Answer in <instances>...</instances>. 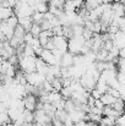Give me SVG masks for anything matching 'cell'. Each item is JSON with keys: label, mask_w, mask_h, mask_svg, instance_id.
Returning <instances> with one entry per match:
<instances>
[{"label": "cell", "mask_w": 125, "mask_h": 126, "mask_svg": "<svg viewBox=\"0 0 125 126\" xmlns=\"http://www.w3.org/2000/svg\"><path fill=\"white\" fill-rule=\"evenodd\" d=\"M20 70L26 75L37 71V56H22L20 58Z\"/></svg>", "instance_id": "cell-1"}, {"label": "cell", "mask_w": 125, "mask_h": 126, "mask_svg": "<svg viewBox=\"0 0 125 126\" xmlns=\"http://www.w3.org/2000/svg\"><path fill=\"white\" fill-rule=\"evenodd\" d=\"M86 44V39L82 36H77L74 37L69 41V51L74 55H80L82 51V48Z\"/></svg>", "instance_id": "cell-2"}, {"label": "cell", "mask_w": 125, "mask_h": 126, "mask_svg": "<svg viewBox=\"0 0 125 126\" xmlns=\"http://www.w3.org/2000/svg\"><path fill=\"white\" fill-rule=\"evenodd\" d=\"M27 76V82L35 87H42V84L47 81V76L42 75L39 72H32V74H28L26 75Z\"/></svg>", "instance_id": "cell-3"}, {"label": "cell", "mask_w": 125, "mask_h": 126, "mask_svg": "<svg viewBox=\"0 0 125 126\" xmlns=\"http://www.w3.org/2000/svg\"><path fill=\"white\" fill-rule=\"evenodd\" d=\"M35 123L36 124H42L44 126H48L52 124V119L45 114L43 109H37L35 111Z\"/></svg>", "instance_id": "cell-4"}, {"label": "cell", "mask_w": 125, "mask_h": 126, "mask_svg": "<svg viewBox=\"0 0 125 126\" xmlns=\"http://www.w3.org/2000/svg\"><path fill=\"white\" fill-rule=\"evenodd\" d=\"M80 82L82 83V86L85 87V89L88 91V92L93 91V89L96 88V86H97L96 79H94L92 75H88V74H85V75H83L82 77H81V80H80Z\"/></svg>", "instance_id": "cell-5"}, {"label": "cell", "mask_w": 125, "mask_h": 126, "mask_svg": "<svg viewBox=\"0 0 125 126\" xmlns=\"http://www.w3.org/2000/svg\"><path fill=\"white\" fill-rule=\"evenodd\" d=\"M23 102H25V108L26 110H30V111H36L37 110V107H38V100H37V97L33 95V94H28L23 98Z\"/></svg>", "instance_id": "cell-6"}, {"label": "cell", "mask_w": 125, "mask_h": 126, "mask_svg": "<svg viewBox=\"0 0 125 126\" xmlns=\"http://www.w3.org/2000/svg\"><path fill=\"white\" fill-rule=\"evenodd\" d=\"M74 64H75V55L71 54L70 51L65 53L63 55V58H61V67L69 69V67L74 66Z\"/></svg>", "instance_id": "cell-7"}, {"label": "cell", "mask_w": 125, "mask_h": 126, "mask_svg": "<svg viewBox=\"0 0 125 126\" xmlns=\"http://www.w3.org/2000/svg\"><path fill=\"white\" fill-rule=\"evenodd\" d=\"M87 113L86 111H83V110H80V109H76L75 111H72L71 114H70V116H71V119H72V121L75 123V124H77V123H80V121H87Z\"/></svg>", "instance_id": "cell-8"}, {"label": "cell", "mask_w": 125, "mask_h": 126, "mask_svg": "<svg viewBox=\"0 0 125 126\" xmlns=\"http://www.w3.org/2000/svg\"><path fill=\"white\" fill-rule=\"evenodd\" d=\"M112 11H113L114 16H117V17H124V15H125L124 4L120 2V1L113 2V4H112Z\"/></svg>", "instance_id": "cell-9"}, {"label": "cell", "mask_w": 125, "mask_h": 126, "mask_svg": "<svg viewBox=\"0 0 125 126\" xmlns=\"http://www.w3.org/2000/svg\"><path fill=\"white\" fill-rule=\"evenodd\" d=\"M0 32L5 34V37L7 38V41H10V39L14 38V36H15V30L11 28V27H9L5 21H2L1 25H0Z\"/></svg>", "instance_id": "cell-10"}, {"label": "cell", "mask_w": 125, "mask_h": 126, "mask_svg": "<svg viewBox=\"0 0 125 126\" xmlns=\"http://www.w3.org/2000/svg\"><path fill=\"white\" fill-rule=\"evenodd\" d=\"M123 115V113H120V111H118V110H115L113 107H106L104 109H103V116H109V118H113V119H118L119 116H122Z\"/></svg>", "instance_id": "cell-11"}, {"label": "cell", "mask_w": 125, "mask_h": 126, "mask_svg": "<svg viewBox=\"0 0 125 126\" xmlns=\"http://www.w3.org/2000/svg\"><path fill=\"white\" fill-rule=\"evenodd\" d=\"M37 72H39L44 76H47L49 72V65L44 63L41 58H37Z\"/></svg>", "instance_id": "cell-12"}, {"label": "cell", "mask_w": 125, "mask_h": 126, "mask_svg": "<svg viewBox=\"0 0 125 126\" xmlns=\"http://www.w3.org/2000/svg\"><path fill=\"white\" fill-rule=\"evenodd\" d=\"M96 88H97L102 94L108 93V92H109V89H110V87H109L108 82H107L106 80H103L102 77H99V80L97 81V86H96Z\"/></svg>", "instance_id": "cell-13"}, {"label": "cell", "mask_w": 125, "mask_h": 126, "mask_svg": "<svg viewBox=\"0 0 125 126\" xmlns=\"http://www.w3.org/2000/svg\"><path fill=\"white\" fill-rule=\"evenodd\" d=\"M15 15V11L12 7H0V18L1 21H6L11 16Z\"/></svg>", "instance_id": "cell-14"}, {"label": "cell", "mask_w": 125, "mask_h": 126, "mask_svg": "<svg viewBox=\"0 0 125 126\" xmlns=\"http://www.w3.org/2000/svg\"><path fill=\"white\" fill-rule=\"evenodd\" d=\"M101 100H102V103L104 104V107H112V105L118 100V99H117V98H114L110 93H106V94H103V95H102Z\"/></svg>", "instance_id": "cell-15"}, {"label": "cell", "mask_w": 125, "mask_h": 126, "mask_svg": "<svg viewBox=\"0 0 125 126\" xmlns=\"http://www.w3.org/2000/svg\"><path fill=\"white\" fill-rule=\"evenodd\" d=\"M18 25H21L26 30V32H30L32 28V25H33V20H32V17H23V18L18 20Z\"/></svg>", "instance_id": "cell-16"}, {"label": "cell", "mask_w": 125, "mask_h": 126, "mask_svg": "<svg viewBox=\"0 0 125 126\" xmlns=\"http://www.w3.org/2000/svg\"><path fill=\"white\" fill-rule=\"evenodd\" d=\"M61 99H63V95H61L60 92L53 91L48 94V103H50V104H54V103H56L58 100H61Z\"/></svg>", "instance_id": "cell-17"}, {"label": "cell", "mask_w": 125, "mask_h": 126, "mask_svg": "<svg viewBox=\"0 0 125 126\" xmlns=\"http://www.w3.org/2000/svg\"><path fill=\"white\" fill-rule=\"evenodd\" d=\"M52 86H53V89H54L55 92H60V91L64 88V86H63V79H60V77L54 79V80L52 81Z\"/></svg>", "instance_id": "cell-18"}, {"label": "cell", "mask_w": 125, "mask_h": 126, "mask_svg": "<svg viewBox=\"0 0 125 126\" xmlns=\"http://www.w3.org/2000/svg\"><path fill=\"white\" fill-rule=\"evenodd\" d=\"M75 11H76V7H75L72 0H66L64 4V12L70 14V12H75Z\"/></svg>", "instance_id": "cell-19"}, {"label": "cell", "mask_w": 125, "mask_h": 126, "mask_svg": "<svg viewBox=\"0 0 125 126\" xmlns=\"http://www.w3.org/2000/svg\"><path fill=\"white\" fill-rule=\"evenodd\" d=\"M60 93H61L63 98H64L65 100H68V99H71L74 91L71 89V87H64V88H63V89L60 91Z\"/></svg>", "instance_id": "cell-20"}, {"label": "cell", "mask_w": 125, "mask_h": 126, "mask_svg": "<svg viewBox=\"0 0 125 126\" xmlns=\"http://www.w3.org/2000/svg\"><path fill=\"white\" fill-rule=\"evenodd\" d=\"M65 110H66L69 114H71L72 111L76 110V103H75L72 99H68L66 103H65Z\"/></svg>", "instance_id": "cell-21"}, {"label": "cell", "mask_w": 125, "mask_h": 126, "mask_svg": "<svg viewBox=\"0 0 125 126\" xmlns=\"http://www.w3.org/2000/svg\"><path fill=\"white\" fill-rule=\"evenodd\" d=\"M22 115H23L25 123H35V111H30V110L25 109Z\"/></svg>", "instance_id": "cell-22"}, {"label": "cell", "mask_w": 125, "mask_h": 126, "mask_svg": "<svg viewBox=\"0 0 125 126\" xmlns=\"http://www.w3.org/2000/svg\"><path fill=\"white\" fill-rule=\"evenodd\" d=\"M42 31H43V30H42L41 25H39V23H35V22H33L32 28H31V31H30V32H31L36 38H38V37H39V34L42 33Z\"/></svg>", "instance_id": "cell-23"}, {"label": "cell", "mask_w": 125, "mask_h": 126, "mask_svg": "<svg viewBox=\"0 0 125 126\" xmlns=\"http://www.w3.org/2000/svg\"><path fill=\"white\" fill-rule=\"evenodd\" d=\"M71 28H72V32H74V37L82 36L83 34L85 26H82V25H74V26H71Z\"/></svg>", "instance_id": "cell-24"}, {"label": "cell", "mask_w": 125, "mask_h": 126, "mask_svg": "<svg viewBox=\"0 0 125 126\" xmlns=\"http://www.w3.org/2000/svg\"><path fill=\"white\" fill-rule=\"evenodd\" d=\"M5 22H6V25H7L9 27H11V28H14V30L18 26V18H17L15 15H14V16H11L10 18H7Z\"/></svg>", "instance_id": "cell-25"}, {"label": "cell", "mask_w": 125, "mask_h": 126, "mask_svg": "<svg viewBox=\"0 0 125 126\" xmlns=\"http://www.w3.org/2000/svg\"><path fill=\"white\" fill-rule=\"evenodd\" d=\"M112 107H113L115 110H118V111L123 113V111H124V109H125V102L122 99V98H120V99H118V100H117V102L112 105Z\"/></svg>", "instance_id": "cell-26"}, {"label": "cell", "mask_w": 125, "mask_h": 126, "mask_svg": "<svg viewBox=\"0 0 125 126\" xmlns=\"http://www.w3.org/2000/svg\"><path fill=\"white\" fill-rule=\"evenodd\" d=\"M0 123H1V126H7L12 121H11V119H10L7 113H1L0 114Z\"/></svg>", "instance_id": "cell-27"}, {"label": "cell", "mask_w": 125, "mask_h": 126, "mask_svg": "<svg viewBox=\"0 0 125 126\" xmlns=\"http://www.w3.org/2000/svg\"><path fill=\"white\" fill-rule=\"evenodd\" d=\"M101 124L102 125H106V126H115V119L109 118V116H103Z\"/></svg>", "instance_id": "cell-28"}, {"label": "cell", "mask_w": 125, "mask_h": 126, "mask_svg": "<svg viewBox=\"0 0 125 126\" xmlns=\"http://www.w3.org/2000/svg\"><path fill=\"white\" fill-rule=\"evenodd\" d=\"M11 65H12V64H11L9 60H2V61H1V65H0L1 75H5V74H6V71H7V69H9Z\"/></svg>", "instance_id": "cell-29"}, {"label": "cell", "mask_w": 125, "mask_h": 126, "mask_svg": "<svg viewBox=\"0 0 125 126\" xmlns=\"http://www.w3.org/2000/svg\"><path fill=\"white\" fill-rule=\"evenodd\" d=\"M44 15H45V14H42V12H35V14H33V16H32L33 22H35V23H39V25H41L42 21L44 20Z\"/></svg>", "instance_id": "cell-30"}, {"label": "cell", "mask_w": 125, "mask_h": 126, "mask_svg": "<svg viewBox=\"0 0 125 126\" xmlns=\"http://www.w3.org/2000/svg\"><path fill=\"white\" fill-rule=\"evenodd\" d=\"M41 27L43 31H50V30H53V26H52V23H50V21H48V20H43L41 23Z\"/></svg>", "instance_id": "cell-31"}, {"label": "cell", "mask_w": 125, "mask_h": 126, "mask_svg": "<svg viewBox=\"0 0 125 126\" xmlns=\"http://www.w3.org/2000/svg\"><path fill=\"white\" fill-rule=\"evenodd\" d=\"M93 36H94V33H93L91 30H88V28L85 27V31H83V34H82L83 38H85L86 41H91V39L93 38Z\"/></svg>", "instance_id": "cell-32"}, {"label": "cell", "mask_w": 125, "mask_h": 126, "mask_svg": "<svg viewBox=\"0 0 125 126\" xmlns=\"http://www.w3.org/2000/svg\"><path fill=\"white\" fill-rule=\"evenodd\" d=\"M117 67H118L119 72H124L125 74V59H123V58H119V59H118Z\"/></svg>", "instance_id": "cell-33"}, {"label": "cell", "mask_w": 125, "mask_h": 126, "mask_svg": "<svg viewBox=\"0 0 125 126\" xmlns=\"http://www.w3.org/2000/svg\"><path fill=\"white\" fill-rule=\"evenodd\" d=\"M43 91H45L47 93H50V92H53L54 89H53V86H52V82H49V81H45L44 83L42 84L41 87Z\"/></svg>", "instance_id": "cell-34"}, {"label": "cell", "mask_w": 125, "mask_h": 126, "mask_svg": "<svg viewBox=\"0 0 125 126\" xmlns=\"http://www.w3.org/2000/svg\"><path fill=\"white\" fill-rule=\"evenodd\" d=\"M33 39H35V36L31 33V32H27L26 33V36H25V44H32L33 42Z\"/></svg>", "instance_id": "cell-35"}, {"label": "cell", "mask_w": 125, "mask_h": 126, "mask_svg": "<svg viewBox=\"0 0 125 126\" xmlns=\"http://www.w3.org/2000/svg\"><path fill=\"white\" fill-rule=\"evenodd\" d=\"M89 93H91V95H92V97H93L96 100L101 99V98H102V95H103V94H102V93H101V92L97 89V88H94V89H93V91H91Z\"/></svg>", "instance_id": "cell-36"}, {"label": "cell", "mask_w": 125, "mask_h": 126, "mask_svg": "<svg viewBox=\"0 0 125 126\" xmlns=\"http://www.w3.org/2000/svg\"><path fill=\"white\" fill-rule=\"evenodd\" d=\"M52 31H53L54 36H64V32H63V26H56V27H54Z\"/></svg>", "instance_id": "cell-37"}, {"label": "cell", "mask_w": 125, "mask_h": 126, "mask_svg": "<svg viewBox=\"0 0 125 126\" xmlns=\"http://www.w3.org/2000/svg\"><path fill=\"white\" fill-rule=\"evenodd\" d=\"M115 126H125V115L124 114L115 120Z\"/></svg>", "instance_id": "cell-38"}, {"label": "cell", "mask_w": 125, "mask_h": 126, "mask_svg": "<svg viewBox=\"0 0 125 126\" xmlns=\"http://www.w3.org/2000/svg\"><path fill=\"white\" fill-rule=\"evenodd\" d=\"M108 93H110V94H112L114 98H117V99H120V98H122V94H120L117 89H114V88H110Z\"/></svg>", "instance_id": "cell-39"}, {"label": "cell", "mask_w": 125, "mask_h": 126, "mask_svg": "<svg viewBox=\"0 0 125 126\" xmlns=\"http://www.w3.org/2000/svg\"><path fill=\"white\" fill-rule=\"evenodd\" d=\"M52 125L53 126H65V124H64L61 120H59L58 118H54V119L52 120Z\"/></svg>", "instance_id": "cell-40"}, {"label": "cell", "mask_w": 125, "mask_h": 126, "mask_svg": "<svg viewBox=\"0 0 125 126\" xmlns=\"http://www.w3.org/2000/svg\"><path fill=\"white\" fill-rule=\"evenodd\" d=\"M117 79H118V81H119L120 83H124L125 84V74H124V72H118Z\"/></svg>", "instance_id": "cell-41"}, {"label": "cell", "mask_w": 125, "mask_h": 126, "mask_svg": "<svg viewBox=\"0 0 125 126\" xmlns=\"http://www.w3.org/2000/svg\"><path fill=\"white\" fill-rule=\"evenodd\" d=\"M117 91L123 95V94H125V84L124 83H119V86H118V88H117Z\"/></svg>", "instance_id": "cell-42"}, {"label": "cell", "mask_w": 125, "mask_h": 126, "mask_svg": "<svg viewBox=\"0 0 125 126\" xmlns=\"http://www.w3.org/2000/svg\"><path fill=\"white\" fill-rule=\"evenodd\" d=\"M36 124H33V123H25L22 126H35Z\"/></svg>", "instance_id": "cell-43"}, {"label": "cell", "mask_w": 125, "mask_h": 126, "mask_svg": "<svg viewBox=\"0 0 125 126\" xmlns=\"http://www.w3.org/2000/svg\"><path fill=\"white\" fill-rule=\"evenodd\" d=\"M89 126H101V124H97V123H92V121H89Z\"/></svg>", "instance_id": "cell-44"}, {"label": "cell", "mask_w": 125, "mask_h": 126, "mask_svg": "<svg viewBox=\"0 0 125 126\" xmlns=\"http://www.w3.org/2000/svg\"><path fill=\"white\" fill-rule=\"evenodd\" d=\"M122 99H123V100L125 102V94H123V95H122Z\"/></svg>", "instance_id": "cell-45"}, {"label": "cell", "mask_w": 125, "mask_h": 126, "mask_svg": "<svg viewBox=\"0 0 125 126\" xmlns=\"http://www.w3.org/2000/svg\"><path fill=\"white\" fill-rule=\"evenodd\" d=\"M123 114H124V115H125V109H124V111H123Z\"/></svg>", "instance_id": "cell-46"}]
</instances>
